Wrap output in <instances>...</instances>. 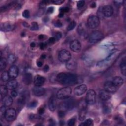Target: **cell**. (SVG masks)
Instances as JSON below:
<instances>
[{"label": "cell", "instance_id": "obj_8", "mask_svg": "<svg viewBox=\"0 0 126 126\" xmlns=\"http://www.w3.org/2000/svg\"><path fill=\"white\" fill-rule=\"evenodd\" d=\"M96 94L94 90L91 89L88 91L86 94L85 99V101L86 103L90 105L94 104L96 101Z\"/></svg>", "mask_w": 126, "mask_h": 126}, {"label": "cell", "instance_id": "obj_62", "mask_svg": "<svg viewBox=\"0 0 126 126\" xmlns=\"http://www.w3.org/2000/svg\"><path fill=\"white\" fill-rule=\"evenodd\" d=\"M64 13H61V12H60V14L59 15V17H60V18L63 17L64 16Z\"/></svg>", "mask_w": 126, "mask_h": 126}, {"label": "cell", "instance_id": "obj_1", "mask_svg": "<svg viewBox=\"0 0 126 126\" xmlns=\"http://www.w3.org/2000/svg\"><path fill=\"white\" fill-rule=\"evenodd\" d=\"M57 81L62 85H74L78 82L77 76L69 73H61L56 76Z\"/></svg>", "mask_w": 126, "mask_h": 126}, {"label": "cell", "instance_id": "obj_60", "mask_svg": "<svg viewBox=\"0 0 126 126\" xmlns=\"http://www.w3.org/2000/svg\"><path fill=\"white\" fill-rule=\"evenodd\" d=\"M35 115H34V114H31V115H30V119L33 120V119H35Z\"/></svg>", "mask_w": 126, "mask_h": 126}, {"label": "cell", "instance_id": "obj_24", "mask_svg": "<svg viewBox=\"0 0 126 126\" xmlns=\"http://www.w3.org/2000/svg\"><path fill=\"white\" fill-rule=\"evenodd\" d=\"M112 83L117 87H118L123 84L124 80L120 76H115L113 78V80L112 81Z\"/></svg>", "mask_w": 126, "mask_h": 126}, {"label": "cell", "instance_id": "obj_35", "mask_svg": "<svg viewBox=\"0 0 126 126\" xmlns=\"http://www.w3.org/2000/svg\"><path fill=\"white\" fill-rule=\"evenodd\" d=\"M30 28L32 31H37L39 29V26L37 22H33L30 26Z\"/></svg>", "mask_w": 126, "mask_h": 126}, {"label": "cell", "instance_id": "obj_15", "mask_svg": "<svg viewBox=\"0 0 126 126\" xmlns=\"http://www.w3.org/2000/svg\"><path fill=\"white\" fill-rule=\"evenodd\" d=\"M113 12L114 9L111 6L107 5L103 7V13L104 17H110L113 15Z\"/></svg>", "mask_w": 126, "mask_h": 126}, {"label": "cell", "instance_id": "obj_30", "mask_svg": "<svg viewBox=\"0 0 126 126\" xmlns=\"http://www.w3.org/2000/svg\"><path fill=\"white\" fill-rule=\"evenodd\" d=\"M7 67V60L5 58H1L0 59V69L2 71Z\"/></svg>", "mask_w": 126, "mask_h": 126}, {"label": "cell", "instance_id": "obj_61", "mask_svg": "<svg viewBox=\"0 0 126 126\" xmlns=\"http://www.w3.org/2000/svg\"><path fill=\"white\" fill-rule=\"evenodd\" d=\"M46 58V55L45 54H43L41 55V58L42 59H44L45 58Z\"/></svg>", "mask_w": 126, "mask_h": 126}, {"label": "cell", "instance_id": "obj_12", "mask_svg": "<svg viewBox=\"0 0 126 126\" xmlns=\"http://www.w3.org/2000/svg\"><path fill=\"white\" fill-rule=\"evenodd\" d=\"M69 47L73 52L78 53L81 51V45L80 41L77 39H74L70 43Z\"/></svg>", "mask_w": 126, "mask_h": 126}, {"label": "cell", "instance_id": "obj_21", "mask_svg": "<svg viewBox=\"0 0 126 126\" xmlns=\"http://www.w3.org/2000/svg\"><path fill=\"white\" fill-rule=\"evenodd\" d=\"M8 90H13L16 89L18 86V82L15 79H12L7 82L6 85Z\"/></svg>", "mask_w": 126, "mask_h": 126}, {"label": "cell", "instance_id": "obj_7", "mask_svg": "<svg viewBox=\"0 0 126 126\" xmlns=\"http://www.w3.org/2000/svg\"><path fill=\"white\" fill-rule=\"evenodd\" d=\"M87 104L86 101H82L79 105V111L78 113V119L82 121L85 119L87 113Z\"/></svg>", "mask_w": 126, "mask_h": 126}, {"label": "cell", "instance_id": "obj_55", "mask_svg": "<svg viewBox=\"0 0 126 126\" xmlns=\"http://www.w3.org/2000/svg\"><path fill=\"white\" fill-rule=\"evenodd\" d=\"M37 65L38 67H41L43 65V62L41 60H38L37 62Z\"/></svg>", "mask_w": 126, "mask_h": 126}, {"label": "cell", "instance_id": "obj_18", "mask_svg": "<svg viewBox=\"0 0 126 126\" xmlns=\"http://www.w3.org/2000/svg\"><path fill=\"white\" fill-rule=\"evenodd\" d=\"M33 92L35 96H41L45 94L46 90L44 88L41 86H35L33 89Z\"/></svg>", "mask_w": 126, "mask_h": 126}, {"label": "cell", "instance_id": "obj_9", "mask_svg": "<svg viewBox=\"0 0 126 126\" xmlns=\"http://www.w3.org/2000/svg\"><path fill=\"white\" fill-rule=\"evenodd\" d=\"M4 116L5 119L7 122L13 121L16 117V111L15 109L12 108L7 109Z\"/></svg>", "mask_w": 126, "mask_h": 126}, {"label": "cell", "instance_id": "obj_17", "mask_svg": "<svg viewBox=\"0 0 126 126\" xmlns=\"http://www.w3.org/2000/svg\"><path fill=\"white\" fill-rule=\"evenodd\" d=\"M45 80L44 77L40 75H37L34 78V84L36 86H42L44 84Z\"/></svg>", "mask_w": 126, "mask_h": 126}, {"label": "cell", "instance_id": "obj_48", "mask_svg": "<svg viewBox=\"0 0 126 126\" xmlns=\"http://www.w3.org/2000/svg\"><path fill=\"white\" fill-rule=\"evenodd\" d=\"M97 15H98V16H97L99 18V17H101V16H104V15H103V7H100V8L98 9L97 10Z\"/></svg>", "mask_w": 126, "mask_h": 126}, {"label": "cell", "instance_id": "obj_44", "mask_svg": "<svg viewBox=\"0 0 126 126\" xmlns=\"http://www.w3.org/2000/svg\"><path fill=\"white\" fill-rule=\"evenodd\" d=\"M65 1L63 0H54V1H52L51 3L57 5H60L64 3Z\"/></svg>", "mask_w": 126, "mask_h": 126}, {"label": "cell", "instance_id": "obj_3", "mask_svg": "<svg viewBox=\"0 0 126 126\" xmlns=\"http://www.w3.org/2000/svg\"><path fill=\"white\" fill-rule=\"evenodd\" d=\"M72 93V89L69 87H66L60 89L56 94V97L59 100L69 99Z\"/></svg>", "mask_w": 126, "mask_h": 126}, {"label": "cell", "instance_id": "obj_37", "mask_svg": "<svg viewBox=\"0 0 126 126\" xmlns=\"http://www.w3.org/2000/svg\"><path fill=\"white\" fill-rule=\"evenodd\" d=\"M37 102L36 101H33L30 102L28 104H27V106L30 108H34L37 106Z\"/></svg>", "mask_w": 126, "mask_h": 126}, {"label": "cell", "instance_id": "obj_39", "mask_svg": "<svg viewBox=\"0 0 126 126\" xmlns=\"http://www.w3.org/2000/svg\"><path fill=\"white\" fill-rule=\"evenodd\" d=\"M25 99L24 96H21L19 99L18 102L19 106L23 105L24 104H25Z\"/></svg>", "mask_w": 126, "mask_h": 126}, {"label": "cell", "instance_id": "obj_31", "mask_svg": "<svg viewBox=\"0 0 126 126\" xmlns=\"http://www.w3.org/2000/svg\"><path fill=\"white\" fill-rule=\"evenodd\" d=\"M7 90L8 89L7 88V86L5 85H1L0 87V93H1V96H5L7 95Z\"/></svg>", "mask_w": 126, "mask_h": 126}, {"label": "cell", "instance_id": "obj_47", "mask_svg": "<svg viewBox=\"0 0 126 126\" xmlns=\"http://www.w3.org/2000/svg\"><path fill=\"white\" fill-rule=\"evenodd\" d=\"M54 26L56 27L60 28V27H62L63 24H62V23L61 22V21L60 20H58L55 22V23H54Z\"/></svg>", "mask_w": 126, "mask_h": 126}, {"label": "cell", "instance_id": "obj_53", "mask_svg": "<svg viewBox=\"0 0 126 126\" xmlns=\"http://www.w3.org/2000/svg\"><path fill=\"white\" fill-rule=\"evenodd\" d=\"M55 41H56V39L54 37H50L48 39V43H49L50 44H54Z\"/></svg>", "mask_w": 126, "mask_h": 126}, {"label": "cell", "instance_id": "obj_52", "mask_svg": "<svg viewBox=\"0 0 126 126\" xmlns=\"http://www.w3.org/2000/svg\"><path fill=\"white\" fill-rule=\"evenodd\" d=\"M44 111H45V109L44 107H40L38 110V113L40 115L43 114L44 112Z\"/></svg>", "mask_w": 126, "mask_h": 126}, {"label": "cell", "instance_id": "obj_59", "mask_svg": "<svg viewBox=\"0 0 126 126\" xmlns=\"http://www.w3.org/2000/svg\"><path fill=\"white\" fill-rule=\"evenodd\" d=\"M96 7V3H95V2L93 3L91 5V7L92 8H95Z\"/></svg>", "mask_w": 126, "mask_h": 126}, {"label": "cell", "instance_id": "obj_20", "mask_svg": "<svg viewBox=\"0 0 126 126\" xmlns=\"http://www.w3.org/2000/svg\"><path fill=\"white\" fill-rule=\"evenodd\" d=\"M48 105L49 110L52 112L54 111L56 108V101L55 97L54 96H52L50 97Z\"/></svg>", "mask_w": 126, "mask_h": 126}, {"label": "cell", "instance_id": "obj_22", "mask_svg": "<svg viewBox=\"0 0 126 126\" xmlns=\"http://www.w3.org/2000/svg\"><path fill=\"white\" fill-rule=\"evenodd\" d=\"M23 81L25 84L27 85H30L33 81L32 74L31 73H26L23 76Z\"/></svg>", "mask_w": 126, "mask_h": 126}, {"label": "cell", "instance_id": "obj_4", "mask_svg": "<svg viewBox=\"0 0 126 126\" xmlns=\"http://www.w3.org/2000/svg\"><path fill=\"white\" fill-rule=\"evenodd\" d=\"M104 38V34L100 31H95L91 33L89 36V43L92 44H96Z\"/></svg>", "mask_w": 126, "mask_h": 126}, {"label": "cell", "instance_id": "obj_13", "mask_svg": "<svg viewBox=\"0 0 126 126\" xmlns=\"http://www.w3.org/2000/svg\"><path fill=\"white\" fill-rule=\"evenodd\" d=\"M117 88L112 81H106L104 84V89L109 93H114L117 90Z\"/></svg>", "mask_w": 126, "mask_h": 126}, {"label": "cell", "instance_id": "obj_25", "mask_svg": "<svg viewBox=\"0 0 126 126\" xmlns=\"http://www.w3.org/2000/svg\"><path fill=\"white\" fill-rule=\"evenodd\" d=\"M66 68L68 70L73 71V70L75 69V68L76 67V63L74 61L72 60L71 59L69 61L66 63Z\"/></svg>", "mask_w": 126, "mask_h": 126}, {"label": "cell", "instance_id": "obj_19", "mask_svg": "<svg viewBox=\"0 0 126 126\" xmlns=\"http://www.w3.org/2000/svg\"><path fill=\"white\" fill-rule=\"evenodd\" d=\"M99 96L100 99L104 101H107L109 100L111 97V93H108V92L106 91L104 89L102 90L99 92Z\"/></svg>", "mask_w": 126, "mask_h": 126}, {"label": "cell", "instance_id": "obj_29", "mask_svg": "<svg viewBox=\"0 0 126 126\" xmlns=\"http://www.w3.org/2000/svg\"><path fill=\"white\" fill-rule=\"evenodd\" d=\"M10 78L8 72L7 71H4L3 72L1 75V79L4 82H7L9 80Z\"/></svg>", "mask_w": 126, "mask_h": 126}, {"label": "cell", "instance_id": "obj_33", "mask_svg": "<svg viewBox=\"0 0 126 126\" xmlns=\"http://www.w3.org/2000/svg\"><path fill=\"white\" fill-rule=\"evenodd\" d=\"M94 125L93 121L91 118H88L83 123H82L80 124V126H92Z\"/></svg>", "mask_w": 126, "mask_h": 126}, {"label": "cell", "instance_id": "obj_51", "mask_svg": "<svg viewBox=\"0 0 126 126\" xmlns=\"http://www.w3.org/2000/svg\"><path fill=\"white\" fill-rule=\"evenodd\" d=\"M46 46H47V44L46 43H40V44L39 45L40 48L41 50L44 49L46 48Z\"/></svg>", "mask_w": 126, "mask_h": 126}, {"label": "cell", "instance_id": "obj_45", "mask_svg": "<svg viewBox=\"0 0 126 126\" xmlns=\"http://www.w3.org/2000/svg\"><path fill=\"white\" fill-rule=\"evenodd\" d=\"M60 11L61 13H63L64 14L65 13L68 12L69 11V8L68 7H62L60 9Z\"/></svg>", "mask_w": 126, "mask_h": 126}, {"label": "cell", "instance_id": "obj_6", "mask_svg": "<svg viewBox=\"0 0 126 126\" xmlns=\"http://www.w3.org/2000/svg\"><path fill=\"white\" fill-rule=\"evenodd\" d=\"M58 59L62 63H67L72 59V54L67 50L63 49L58 53Z\"/></svg>", "mask_w": 126, "mask_h": 126}, {"label": "cell", "instance_id": "obj_63", "mask_svg": "<svg viewBox=\"0 0 126 126\" xmlns=\"http://www.w3.org/2000/svg\"><path fill=\"white\" fill-rule=\"evenodd\" d=\"M21 36H22V37H24V36H25V33H24L23 32L22 34H21Z\"/></svg>", "mask_w": 126, "mask_h": 126}, {"label": "cell", "instance_id": "obj_34", "mask_svg": "<svg viewBox=\"0 0 126 126\" xmlns=\"http://www.w3.org/2000/svg\"><path fill=\"white\" fill-rule=\"evenodd\" d=\"M111 111V106L107 104H105L103 106V112L105 114L110 113Z\"/></svg>", "mask_w": 126, "mask_h": 126}, {"label": "cell", "instance_id": "obj_41", "mask_svg": "<svg viewBox=\"0 0 126 126\" xmlns=\"http://www.w3.org/2000/svg\"><path fill=\"white\" fill-rule=\"evenodd\" d=\"M85 5V1H79L77 2V7L78 9H80L84 7Z\"/></svg>", "mask_w": 126, "mask_h": 126}, {"label": "cell", "instance_id": "obj_46", "mask_svg": "<svg viewBox=\"0 0 126 126\" xmlns=\"http://www.w3.org/2000/svg\"><path fill=\"white\" fill-rule=\"evenodd\" d=\"M65 115V111L61 109L58 111V116L60 118H63Z\"/></svg>", "mask_w": 126, "mask_h": 126}, {"label": "cell", "instance_id": "obj_54", "mask_svg": "<svg viewBox=\"0 0 126 126\" xmlns=\"http://www.w3.org/2000/svg\"><path fill=\"white\" fill-rule=\"evenodd\" d=\"M54 11V8L53 7H49L47 10V12L49 14H51L53 13Z\"/></svg>", "mask_w": 126, "mask_h": 126}, {"label": "cell", "instance_id": "obj_16", "mask_svg": "<svg viewBox=\"0 0 126 126\" xmlns=\"http://www.w3.org/2000/svg\"><path fill=\"white\" fill-rule=\"evenodd\" d=\"M8 72L10 78L12 79H15L18 75V74H19L18 67L15 65H12L10 67Z\"/></svg>", "mask_w": 126, "mask_h": 126}, {"label": "cell", "instance_id": "obj_36", "mask_svg": "<svg viewBox=\"0 0 126 126\" xmlns=\"http://www.w3.org/2000/svg\"><path fill=\"white\" fill-rule=\"evenodd\" d=\"M76 25V22L75 21H73L69 23L68 27H67V30L68 31L73 30Z\"/></svg>", "mask_w": 126, "mask_h": 126}, {"label": "cell", "instance_id": "obj_27", "mask_svg": "<svg viewBox=\"0 0 126 126\" xmlns=\"http://www.w3.org/2000/svg\"><path fill=\"white\" fill-rule=\"evenodd\" d=\"M120 69L121 74L124 75L126 76V63L125 60H123L120 64Z\"/></svg>", "mask_w": 126, "mask_h": 126}, {"label": "cell", "instance_id": "obj_2", "mask_svg": "<svg viewBox=\"0 0 126 126\" xmlns=\"http://www.w3.org/2000/svg\"><path fill=\"white\" fill-rule=\"evenodd\" d=\"M118 56V51L115 50L113 52H112L104 60L100 61L97 64V66L100 67H108L116 60Z\"/></svg>", "mask_w": 126, "mask_h": 126}, {"label": "cell", "instance_id": "obj_26", "mask_svg": "<svg viewBox=\"0 0 126 126\" xmlns=\"http://www.w3.org/2000/svg\"><path fill=\"white\" fill-rule=\"evenodd\" d=\"M85 26L83 24H80V25L78 26L77 31L78 34H79L82 37H86V35H87L86 30L85 28Z\"/></svg>", "mask_w": 126, "mask_h": 126}, {"label": "cell", "instance_id": "obj_10", "mask_svg": "<svg viewBox=\"0 0 126 126\" xmlns=\"http://www.w3.org/2000/svg\"><path fill=\"white\" fill-rule=\"evenodd\" d=\"M75 102L73 99H67V101L63 102L61 104V108L62 110H72L74 107Z\"/></svg>", "mask_w": 126, "mask_h": 126}, {"label": "cell", "instance_id": "obj_49", "mask_svg": "<svg viewBox=\"0 0 126 126\" xmlns=\"http://www.w3.org/2000/svg\"><path fill=\"white\" fill-rule=\"evenodd\" d=\"M10 94H11V96H12L13 97H15L18 96V92L16 90H12Z\"/></svg>", "mask_w": 126, "mask_h": 126}, {"label": "cell", "instance_id": "obj_5", "mask_svg": "<svg viewBox=\"0 0 126 126\" xmlns=\"http://www.w3.org/2000/svg\"><path fill=\"white\" fill-rule=\"evenodd\" d=\"M100 24V18L97 16L91 15L87 19L88 27L91 29H96L99 26Z\"/></svg>", "mask_w": 126, "mask_h": 126}, {"label": "cell", "instance_id": "obj_50", "mask_svg": "<svg viewBox=\"0 0 126 126\" xmlns=\"http://www.w3.org/2000/svg\"><path fill=\"white\" fill-rule=\"evenodd\" d=\"M124 1H122V0H119V1H114V3L115 4V5L118 6H120L121 5H122V4H123Z\"/></svg>", "mask_w": 126, "mask_h": 126}, {"label": "cell", "instance_id": "obj_40", "mask_svg": "<svg viewBox=\"0 0 126 126\" xmlns=\"http://www.w3.org/2000/svg\"><path fill=\"white\" fill-rule=\"evenodd\" d=\"M22 16L25 18H28L30 17V12L28 10H25L22 13Z\"/></svg>", "mask_w": 126, "mask_h": 126}, {"label": "cell", "instance_id": "obj_32", "mask_svg": "<svg viewBox=\"0 0 126 126\" xmlns=\"http://www.w3.org/2000/svg\"><path fill=\"white\" fill-rule=\"evenodd\" d=\"M15 3H12L5 6H3V7H1V12H5L7 10H8L10 8H11V7H12L13 6H14L15 5Z\"/></svg>", "mask_w": 126, "mask_h": 126}, {"label": "cell", "instance_id": "obj_42", "mask_svg": "<svg viewBox=\"0 0 126 126\" xmlns=\"http://www.w3.org/2000/svg\"><path fill=\"white\" fill-rule=\"evenodd\" d=\"M6 107V106H5V105H3L1 107V109H0V114H1V116H5V113L7 110Z\"/></svg>", "mask_w": 126, "mask_h": 126}, {"label": "cell", "instance_id": "obj_28", "mask_svg": "<svg viewBox=\"0 0 126 126\" xmlns=\"http://www.w3.org/2000/svg\"><path fill=\"white\" fill-rule=\"evenodd\" d=\"M7 61L9 64L15 63L16 61V56L13 54H10L8 55Z\"/></svg>", "mask_w": 126, "mask_h": 126}, {"label": "cell", "instance_id": "obj_11", "mask_svg": "<svg viewBox=\"0 0 126 126\" xmlns=\"http://www.w3.org/2000/svg\"><path fill=\"white\" fill-rule=\"evenodd\" d=\"M15 25L10 22H6L1 25V30L4 32H9L15 29Z\"/></svg>", "mask_w": 126, "mask_h": 126}, {"label": "cell", "instance_id": "obj_23", "mask_svg": "<svg viewBox=\"0 0 126 126\" xmlns=\"http://www.w3.org/2000/svg\"><path fill=\"white\" fill-rule=\"evenodd\" d=\"M2 102L4 105L6 107H8L12 105L13 103V99L11 96L6 95V96L3 97L2 99Z\"/></svg>", "mask_w": 126, "mask_h": 126}, {"label": "cell", "instance_id": "obj_58", "mask_svg": "<svg viewBox=\"0 0 126 126\" xmlns=\"http://www.w3.org/2000/svg\"><path fill=\"white\" fill-rule=\"evenodd\" d=\"M36 43H35L34 42H33V43H31V44H30V46L32 47V48H34L36 47Z\"/></svg>", "mask_w": 126, "mask_h": 126}, {"label": "cell", "instance_id": "obj_14", "mask_svg": "<svg viewBox=\"0 0 126 126\" xmlns=\"http://www.w3.org/2000/svg\"><path fill=\"white\" fill-rule=\"evenodd\" d=\"M87 91V87L85 84H81L76 87L74 89V93L77 96H80L85 94Z\"/></svg>", "mask_w": 126, "mask_h": 126}, {"label": "cell", "instance_id": "obj_43", "mask_svg": "<svg viewBox=\"0 0 126 126\" xmlns=\"http://www.w3.org/2000/svg\"><path fill=\"white\" fill-rule=\"evenodd\" d=\"M62 37V34L61 33L58 32L55 33V36L54 37L56 39V40H59Z\"/></svg>", "mask_w": 126, "mask_h": 126}, {"label": "cell", "instance_id": "obj_38", "mask_svg": "<svg viewBox=\"0 0 126 126\" xmlns=\"http://www.w3.org/2000/svg\"><path fill=\"white\" fill-rule=\"evenodd\" d=\"M76 122V119L74 118H72L70 119L67 122V125L69 126H73L75 125Z\"/></svg>", "mask_w": 126, "mask_h": 126}, {"label": "cell", "instance_id": "obj_56", "mask_svg": "<svg viewBox=\"0 0 126 126\" xmlns=\"http://www.w3.org/2000/svg\"><path fill=\"white\" fill-rule=\"evenodd\" d=\"M49 69V66L47 65H46L44 66V71L45 72H47L48 71V70Z\"/></svg>", "mask_w": 126, "mask_h": 126}, {"label": "cell", "instance_id": "obj_57", "mask_svg": "<svg viewBox=\"0 0 126 126\" xmlns=\"http://www.w3.org/2000/svg\"><path fill=\"white\" fill-rule=\"evenodd\" d=\"M45 38V36L44 35H40L38 36V39L40 40H43Z\"/></svg>", "mask_w": 126, "mask_h": 126}]
</instances>
